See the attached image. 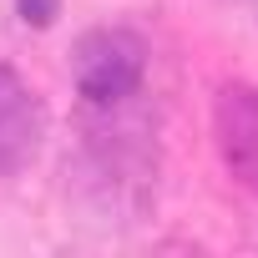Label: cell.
Segmentation results:
<instances>
[{"label":"cell","instance_id":"6da1fadb","mask_svg":"<svg viewBox=\"0 0 258 258\" xmlns=\"http://www.w3.org/2000/svg\"><path fill=\"white\" fill-rule=\"evenodd\" d=\"M76 198L106 218V223H132L157 187V137L147 121L132 116V101L91 111L81 106V152L66 162Z\"/></svg>","mask_w":258,"mask_h":258},{"label":"cell","instance_id":"7a4b0ae2","mask_svg":"<svg viewBox=\"0 0 258 258\" xmlns=\"http://www.w3.org/2000/svg\"><path fill=\"white\" fill-rule=\"evenodd\" d=\"M71 81L81 106L106 111L121 101H137L147 81V41L126 26H96L71 46Z\"/></svg>","mask_w":258,"mask_h":258},{"label":"cell","instance_id":"5b68a950","mask_svg":"<svg viewBox=\"0 0 258 258\" xmlns=\"http://www.w3.org/2000/svg\"><path fill=\"white\" fill-rule=\"evenodd\" d=\"M11 6H16L21 26H31V31H51L61 16V0H11Z\"/></svg>","mask_w":258,"mask_h":258},{"label":"cell","instance_id":"277c9868","mask_svg":"<svg viewBox=\"0 0 258 258\" xmlns=\"http://www.w3.org/2000/svg\"><path fill=\"white\" fill-rule=\"evenodd\" d=\"M41 142H46V101L16 66L0 61V177L26 172Z\"/></svg>","mask_w":258,"mask_h":258},{"label":"cell","instance_id":"3957f363","mask_svg":"<svg viewBox=\"0 0 258 258\" xmlns=\"http://www.w3.org/2000/svg\"><path fill=\"white\" fill-rule=\"evenodd\" d=\"M213 147L223 172L258 192V86L253 81H223L213 96Z\"/></svg>","mask_w":258,"mask_h":258}]
</instances>
